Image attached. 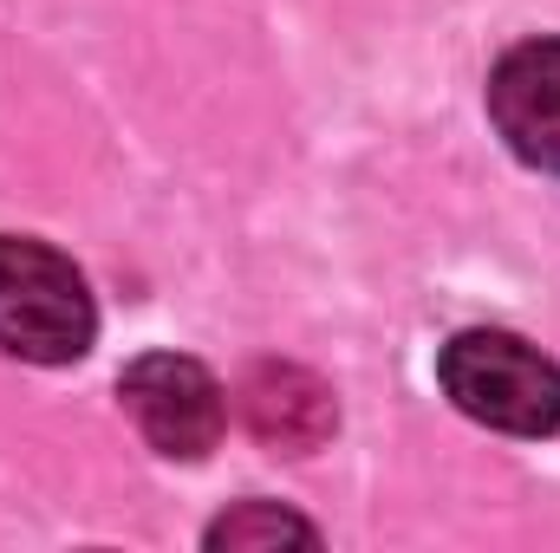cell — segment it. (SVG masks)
<instances>
[{"mask_svg": "<svg viewBox=\"0 0 560 553\" xmlns=\"http://www.w3.org/2000/svg\"><path fill=\"white\" fill-rule=\"evenodd\" d=\"M235 411L248 423V436L261 449H275V456H313L339 430L332 385L319 372H306V365H287V358L248 365V378L235 385Z\"/></svg>", "mask_w": 560, "mask_h": 553, "instance_id": "4", "label": "cell"}, {"mask_svg": "<svg viewBox=\"0 0 560 553\" xmlns=\"http://www.w3.org/2000/svg\"><path fill=\"white\" fill-rule=\"evenodd\" d=\"M98 313L85 274L33 242V235H0V352L26 365H72L92 352Z\"/></svg>", "mask_w": 560, "mask_h": 553, "instance_id": "2", "label": "cell"}, {"mask_svg": "<svg viewBox=\"0 0 560 553\" xmlns=\"http://www.w3.org/2000/svg\"><path fill=\"white\" fill-rule=\"evenodd\" d=\"M280 541L313 548L319 528L300 521V515H287V508H275V502H242V508H229V515L209 528V548H280Z\"/></svg>", "mask_w": 560, "mask_h": 553, "instance_id": "6", "label": "cell"}, {"mask_svg": "<svg viewBox=\"0 0 560 553\" xmlns=\"http://www.w3.org/2000/svg\"><path fill=\"white\" fill-rule=\"evenodd\" d=\"M489 118L522 163L560 176V39L502 52V66L489 72Z\"/></svg>", "mask_w": 560, "mask_h": 553, "instance_id": "5", "label": "cell"}, {"mask_svg": "<svg viewBox=\"0 0 560 553\" xmlns=\"http://www.w3.org/2000/svg\"><path fill=\"white\" fill-rule=\"evenodd\" d=\"M118 404L138 436L170 462H202L222 436V385L183 352H143L118 378Z\"/></svg>", "mask_w": 560, "mask_h": 553, "instance_id": "3", "label": "cell"}, {"mask_svg": "<svg viewBox=\"0 0 560 553\" xmlns=\"http://www.w3.org/2000/svg\"><path fill=\"white\" fill-rule=\"evenodd\" d=\"M436 378L456 411L489 430H509V436L560 430V365L515 332H495V326L456 332L436 358Z\"/></svg>", "mask_w": 560, "mask_h": 553, "instance_id": "1", "label": "cell"}]
</instances>
